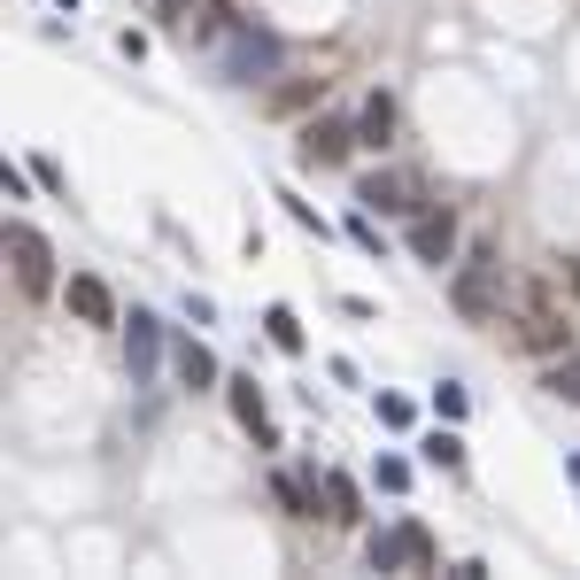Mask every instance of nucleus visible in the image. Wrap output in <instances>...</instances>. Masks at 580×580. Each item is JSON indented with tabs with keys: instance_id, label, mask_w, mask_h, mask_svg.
Wrapping results in <instances>:
<instances>
[{
	"instance_id": "obj_5",
	"label": "nucleus",
	"mask_w": 580,
	"mask_h": 580,
	"mask_svg": "<svg viewBox=\"0 0 580 580\" xmlns=\"http://www.w3.org/2000/svg\"><path fill=\"white\" fill-rule=\"evenodd\" d=\"M364 140L356 125H341V117H309L302 125V140H294V155L309 163V170H333V163H348V147Z\"/></svg>"
},
{
	"instance_id": "obj_17",
	"label": "nucleus",
	"mask_w": 580,
	"mask_h": 580,
	"mask_svg": "<svg viewBox=\"0 0 580 580\" xmlns=\"http://www.w3.org/2000/svg\"><path fill=\"white\" fill-rule=\"evenodd\" d=\"M542 387H550V395H558V403H580V356H558V364H550V380H542Z\"/></svg>"
},
{
	"instance_id": "obj_8",
	"label": "nucleus",
	"mask_w": 580,
	"mask_h": 580,
	"mask_svg": "<svg viewBox=\"0 0 580 580\" xmlns=\"http://www.w3.org/2000/svg\"><path fill=\"white\" fill-rule=\"evenodd\" d=\"M155 348H163V325L132 309V325H125V364H132V387H147V372H155Z\"/></svg>"
},
{
	"instance_id": "obj_22",
	"label": "nucleus",
	"mask_w": 580,
	"mask_h": 580,
	"mask_svg": "<svg viewBox=\"0 0 580 580\" xmlns=\"http://www.w3.org/2000/svg\"><path fill=\"white\" fill-rule=\"evenodd\" d=\"M186 8H194V0H163V23H186Z\"/></svg>"
},
{
	"instance_id": "obj_13",
	"label": "nucleus",
	"mask_w": 580,
	"mask_h": 580,
	"mask_svg": "<svg viewBox=\"0 0 580 580\" xmlns=\"http://www.w3.org/2000/svg\"><path fill=\"white\" fill-rule=\"evenodd\" d=\"M356 503H364V495H356V480H348V472H325V519H341V527H356V519H364Z\"/></svg>"
},
{
	"instance_id": "obj_4",
	"label": "nucleus",
	"mask_w": 580,
	"mask_h": 580,
	"mask_svg": "<svg viewBox=\"0 0 580 580\" xmlns=\"http://www.w3.org/2000/svg\"><path fill=\"white\" fill-rule=\"evenodd\" d=\"M8 264H16V287L31 294H55V248H47V233H31V225H8Z\"/></svg>"
},
{
	"instance_id": "obj_21",
	"label": "nucleus",
	"mask_w": 580,
	"mask_h": 580,
	"mask_svg": "<svg viewBox=\"0 0 580 580\" xmlns=\"http://www.w3.org/2000/svg\"><path fill=\"white\" fill-rule=\"evenodd\" d=\"M380 426H411V403L403 395H380Z\"/></svg>"
},
{
	"instance_id": "obj_10",
	"label": "nucleus",
	"mask_w": 580,
	"mask_h": 580,
	"mask_svg": "<svg viewBox=\"0 0 580 580\" xmlns=\"http://www.w3.org/2000/svg\"><path fill=\"white\" fill-rule=\"evenodd\" d=\"M519 341H527V348H542V356H558V348H566V317H558L550 302H534V309L519 317Z\"/></svg>"
},
{
	"instance_id": "obj_11",
	"label": "nucleus",
	"mask_w": 580,
	"mask_h": 580,
	"mask_svg": "<svg viewBox=\"0 0 580 580\" xmlns=\"http://www.w3.org/2000/svg\"><path fill=\"white\" fill-rule=\"evenodd\" d=\"M317 488H325V480H309V472H279V480H272V495L287 503L294 519H317Z\"/></svg>"
},
{
	"instance_id": "obj_12",
	"label": "nucleus",
	"mask_w": 580,
	"mask_h": 580,
	"mask_svg": "<svg viewBox=\"0 0 580 580\" xmlns=\"http://www.w3.org/2000/svg\"><path fill=\"white\" fill-rule=\"evenodd\" d=\"M364 209H380V217H403L411 209V186L403 178H364V194H356Z\"/></svg>"
},
{
	"instance_id": "obj_3",
	"label": "nucleus",
	"mask_w": 580,
	"mask_h": 580,
	"mask_svg": "<svg viewBox=\"0 0 580 580\" xmlns=\"http://www.w3.org/2000/svg\"><path fill=\"white\" fill-rule=\"evenodd\" d=\"M495 287H503V256L495 248H480L464 272H456V287H449V302H456V317H472V325H488L495 317Z\"/></svg>"
},
{
	"instance_id": "obj_6",
	"label": "nucleus",
	"mask_w": 580,
	"mask_h": 580,
	"mask_svg": "<svg viewBox=\"0 0 580 580\" xmlns=\"http://www.w3.org/2000/svg\"><path fill=\"white\" fill-rule=\"evenodd\" d=\"M411 256H419V264H449V256H456V217H449V209L411 217Z\"/></svg>"
},
{
	"instance_id": "obj_15",
	"label": "nucleus",
	"mask_w": 580,
	"mask_h": 580,
	"mask_svg": "<svg viewBox=\"0 0 580 580\" xmlns=\"http://www.w3.org/2000/svg\"><path fill=\"white\" fill-rule=\"evenodd\" d=\"M178 380H186V387H217V356H209L201 341H186V348H178Z\"/></svg>"
},
{
	"instance_id": "obj_20",
	"label": "nucleus",
	"mask_w": 580,
	"mask_h": 580,
	"mask_svg": "<svg viewBox=\"0 0 580 580\" xmlns=\"http://www.w3.org/2000/svg\"><path fill=\"white\" fill-rule=\"evenodd\" d=\"M309 101H317V86H279V94H272V109H279V117H294V109H309Z\"/></svg>"
},
{
	"instance_id": "obj_19",
	"label": "nucleus",
	"mask_w": 580,
	"mask_h": 580,
	"mask_svg": "<svg viewBox=\"0 0 580 580\" xmlns=\"http://www.w3.org/2000/svg\"><path fill=\"white\" fill-rule=\"evenodd\" d=\"M434 411H441V419H449V426L464 419V387H456V380H441V387H434Z\"/></svg>"
},
{
	"instance_id": "obj_2",
	"label": "nucleus",
	"mask_w": 580,
	"mask_h": 580,
	"mask_svg": "<svg viewBox=\"0 0 580 580\" xmlns=\"http://www.w3.org/2000/svg\"><path fill=\"white\" fill-rule=\"evenodd\" d=\"M364 558H372V573H434V534H426L419 519H403V527L372 534Z\"/></svg>"
},
{
	"instance_id": "obj_9",
	"label": "nucleus",
	"mask_w": 580,
	"mask_h": 580,
	"mask_svg": "<svg viewBox=\"0 0 580 580\" xmlns=\"http://www.w3.org/2000/svg\"><path fill=\"white\" fill-rule=\"evenodd\" d=\"M70 309H78L86 325H117V294L101 287L94 272H78V279H70Z\"/></svg>"
},
{
	"instance_id": "obj_7",
	"label": "nucleus",
	"mask_w": 580,
	"mask_h": 580,
	"mask_svg": "<svg viewBox=\"0 0 580 580\" xmlns=\"http://www.w3.org/2000/svg\"><path fill=\"white\" fill-rule=\"evenodd\" d=\"M225 395H233V419H240L248 434L264 441V449H279V434H272V411H264V387H256V380H225Z\"/></svg>"
},
{
	"instance_id": "obj_16",
	"label": "nucleus",
	"mask_w": 580,
	"mask_h": 580,
	"mask_svg": "<svg viewBox=\"0 0 580 580\" xmlns=\"http://www.w3.org/2000/svg\"><path fill=\"white\" fill-rule=\"evenodd\" d=\"M264 333H272V348L302 356V317H294V309H264Z\"/></svg>"
},
{
	"instance_id": "obj_14",
	"label": "nucleus",
	"mask_w": 580,
	"mask_h": 580,
	"mask_svg": "<svg viewBox=\"0 0 580 580\" xmlns=\"http://www.w3.org/2000/svg\"><path fill=\"white\" fill-rule=\"evenodd\" d=\"M356 132H364V147H387V132H395V101H387V94H372V101H364V117H356Z\"/></svg>"
},
{
	"instance_id": "obj_1",
	"label": "nucleus",
	"mask_w": 580,
	"mask_h": 580,
	"mask_svg": "<svg viewBox=\"0 0 580 580\" xmlns=\"http://www.w3.org/2000/svg\"><path fill=\"white\" fill-rule=\"evenodd\" d=\"M209 23L225 31V55H217V70H225L233 86H248L256 70H272V62H279V39H272V31H256V23H233L225 8H209Z\"/></svg>"
},
{
	"instance_id": "obj_18",
	"label": "nucleus",
	"mask_w": 580,
	"mask_h": 580,
	"mask_svg": "<svg viewBox=\"0 0 580 580\" xmlns=\"http://www.w3.org/2000/svg\"><path fill=\"white\" fill-rule=\"evenodd\" d=\"M426 464H441V472H449V464H464V441H456L449 426H441V434L426 441Z\"/></svg>"
}]
</instances>
